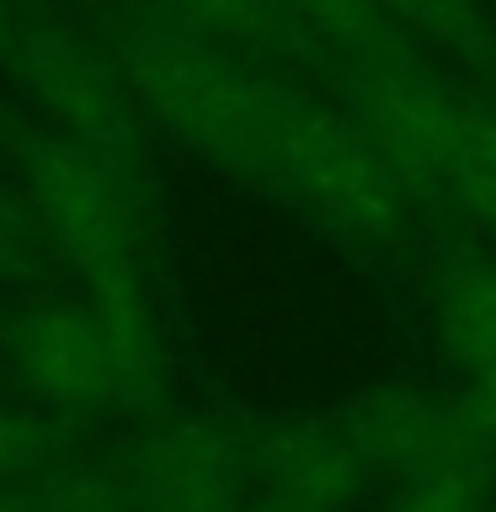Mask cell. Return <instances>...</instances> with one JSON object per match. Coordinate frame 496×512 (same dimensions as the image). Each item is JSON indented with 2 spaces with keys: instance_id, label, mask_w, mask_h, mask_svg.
Segmentation results:
<instances>
[{
  "instance_id": "1",
  "label": "cell",
  "mask_w": 496,
  "mask_h": 512,
  "mask_svg": "<svg viewBox=\"0 0 496 512\" xmlns=\"http://www.w3.org/2000/svg\"><path fill=\"white\" fill-rule=\"evenodd\" d=\"M107 48L118 54L144 118L171 128L187 150L214 160L235 182L272 192L278 112L288 86L267 80L240 48L150 11L128 16Z\"/></svg>"
},
{
  "instance_id": "2",
  "label": "cell",
  "mask_w": 496,
  "mask_h": 512,
  "mask_svg": "<svg viewBox=\"0 0 496 512\" xmlns=\"http://www.w3.org/2000/svg\"><path fill=\"white\" fill-rule=\"evenodd\" d=\"M27 214L80 294L123 320H155V246L144 166L38 128L22 150Z\"/></svg>"
},
{
  "instance_id": "3",
  "label": "cell",
  "mask_w": 496,
  "mask_h": 512,
  "mask_svg": "<svg viewBox=\"0 0 496 512\" xmlns=\"http://www.w3.org/2000/svg\"><path fill=\"white\" fill-rule=\"evenodd\" d=\"M347 107L379 134L416 192L496 230V102L400 48L347 64Z\"/></svg>"
},
{
  "instance_id": "4",
  "label": "cell",
  "mask_w": 496,
  "mask_h": 512,
  "mask_svg": "<svg viewBox=\"0 0 496 512\" xmlns=\"http://www.w3.org/2000/svg\"><path fill=\"white\" fill-rule=\"evenodd\" d=\"M0 352L16 384L59 416L144 411L166 384L160 326L112 315L80 288L16 304Z\"/></svg>"
},
{
  "instance_id": "5",
  "label": "cell",
  "mask_w": 496,
  "mask_h": 512,
  "mask_svg": "<svg viewBox=\"0 0 496 512\" xmlns=\"http://www.w3.org/2000/svg\"><path fill=\"white\" fill-rule=\"evenodd\" d=\"M272 192L352 246H395L411 235V176L352 107L304 91H283Z\"/></svg>"
},
{
  "instance_id": "6",
  "label": "cell",
  "mask_w": 496,
  "mask_h": 512,
  "mask_svg": "<svg viewBox=\"0 0 496 512\" xmlns=\"http://www.w3.org/2000/svg\"><path fill=\"white\" fill-rule=\"evenodd\" d=\"M0 70H11V80L54 134L107 150L128 166H144V123L150 118H144L112 48H96L80 32L22 11L6 54H0Z\"/></svg>"
},
{
  "instance_id": "7",
  "label": "cell",
  "mask_w": 496,
  "mask_h": 512,
  "mask_svg": "<svg viewBox=\"0 0 496 512\" xmlns=\"http://www.w3.org/2000/svg\"><path fill=\"white\" fill-rule=\"evenodd\" d=\"M368 480H422L438 470H496V416L470 395L368 390L342 406Z\"/></svg>"
},
{
  "instance_id": "8",
  "label": "cell",
  "mask_w": 496,
  "mask_h": 512,
  "mask_svg": "<svg viewBox=\"0 0 496 512\" xmlns=\"http://www.w3.org/2000/svg\"><path fill=\"white\" fill-rule=\"evenodd\" d=\"M256 470V427L171 416L128 448L123 480L139 512H240Z\"/></svg>"
},
{
  "instance_id": "9",
  "label": "cell",
  "mask_w": 496,
  "mask_h": 512,
  "mask_svg": "<svg viewBox=\"0 0 496 512\" xmlns=\"http://www.w3.org/2000/svg\"><path fill=\"white\" fill-rule=\"evenodd\" d=\"M438 331L464 374V395L496 416V267H459L443 283Z\"/></svg>"
},
{
  "instance_id": "10",
  "label": "cell",
  "mask_w": 496,
  "mask_h": 512,
  "mask_svg": "<svg viewBox=\"0 0 496 512\" xmlns=\"http://www.w3.org/2000/svg\"><path fill=\"white\" fill-rule=\"evenodd\" d=\"M16 507L22 512H139L123 470H107L102 459L80 454L75 443H59L27 480H16Z\"/></svg>"
},
{
  "instance_id": "11",
  "label": "cell",
  "mask_w": 496,
  "mask_h": 512,
  "mask_svg": "<svg viewBox=\"0 0 496 512\" xmlns=\"http://www.w3.org/2000/svg\"><path fill=\"white\" fill-rule=\"evenodd\" d=\"M379 11L395 32H411L459 64L496 54V0H379Z\"/></svg>"
},
{
  "instance_id": "12",
  "label": "cell",
  "mask_w": 496,
  "mask_h": 512,
  "mask_svg": "<svg viewBox=\"0 0 496 512\" xmlns=\"http://www.w3.org/2000/svg\"><path fill=\"white\" fill-rule=\"evenodd\" d=\"M278 11L294 22L299 43H320L347 64L390 54L400 38L390 16L379 11V0H278Z\"/></svg>"
},
{
  "instance_id": "13",
  "label": "cell",
  "mask_w": 496,
  "mask_h": 512,
  "mask_svg": "<svg viewBox=\"0 0 496 512\" xmlns=\"http://www.w3.org/2000/svg\"><path fill=\"white\" fill-rule=\"evenodd\" d=\"M150 16H166L176 27H192L203 38H219L230 48H267V43H299L294 22L278 11V0H150Z\"/></svg>"
},
{
  "instance_id": "14",
  "label": "cell",
  "mask_w": 496,
  "mask_h": 512,
  "mask_svg": "<svg viewBox=\"0 0 496 512\" xmlns=\"http://www.w3.org/2000/svg\"><path fill=\"white\" fill-rule=\"evenodd\" d=\"M496 491V470H438L395 486L390 512H486Z\"/></svg>"
},
{
  "instance_id": "15",
  "label": "cell",
  "mask_w": 496,
  "mask_h": 512,
  "mask_svg": "<svg viewBox=\"0 0 496 512\" xmlns=\"http://www.w3.org/2000/svg\"><path fill=\"white\" fill-rule=\"evenodd\" d=\"M59 443L64 438L48 422H38V416H27V411H16V406L0 400V486L27 480Z\"/></svg>"
},
{
  "instance_id": "16",
  "label": "cell",
  "mask_w": 496,
  "mask_h": 512,
  "mask_svg": "<svg viewBox=\"0 0 496 512\" xmlns=\"http://www.w3.org/2000/svg\"><path fill=\"white\" fill-rule=\"evenodd\" d=\"M16 246H22V208L0 192V267L16 256Z\"/></svg>"
},
{
  "instance_id": "17",
  "label": "cell",
  "mask_w": 496,
  "mask_h": 512,
  "mask_svg": "<svg viewBox=\"0 0 496 512\" xmlns=\"http://www.w3.org/2000/svg\"><path fill=\"white\" fill-rule=\"evenodd\" d=\"M240 512H315V507H299V502H288V496H272L262 486H251V496L240 502Z\"/></svg>"
},
{
  "instance_id": "18",
  "label": "cell",
  "mask_w": 496,
  "mask_h": 512,
  "mask_svg": "<svg viewBox=\"0 0 496 512\" xmlns=\"http://www.w3.org/2000/svg\"><path fill=\"white\" fill-rule=\"evenodd\" d=\"M0 512H22L16 507V486H0Z\"/></svg>"
}]
</instances>
